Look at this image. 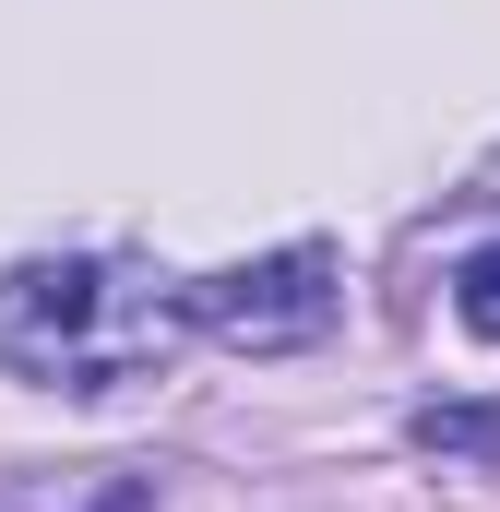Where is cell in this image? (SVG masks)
Masks as SVG:
<instances>
[{"label":"cell","mask_w":500,"mask_h":512,"mask_svg":"<svg viewBox=\"0 0 500 512\" xmlns=\"http://www.w3.org/2000/svg\"><path fill=\"white\" fill-rule=\"evenodd\" d=\"M417 453H500V405H417Z\"/></svg>","instance_id":"4"},{"label":"cell","mask_w":500,"mask_h":512,"mask_svg":"<svg viewBox=\"0 0 500 512\" xmlns=\"http://www.w3.org/2000/svg\"><path fill=\"white\" fill-rule=\"evenodd\" d=\"M0 512H143V477H24Z\"/></svg>","instance_id":"3"},{"label":"cell","mask_w":500,"mask_h":512,"mask_svg":"<svg viewBox=\"0 0 500 512\" xmlns=\"http://www.w3.org/2000/svg\"><path fill=\"white\" fill-rule=\"evenodd\" d=\"M346 310V251L334 239H286L262 262H227V274H191V334L239 346V358H298L322 346Z\"/></svg>","instance_id":"2"},{"label":"cell","mask_w":500,"mask_h":512,"mask_svg":"<svg viewBox=\"0 0 500 512\" xmlns=\"http://www.w3.org/2000/svg\"><path fill=\"white\" fill-rule=\"evenodd\" d=\"M453 322H465L477 346H500V239L453 262Z\"/></svg>","instance_id":"5"},{"label":"cell","mask_w":500,"mask_h":512,"mask_svg":"<svg viewBox=\"0 0 500 512\" xmlns=\"http://www.w3.org/2000/svg\"><path fill=\"white\" fill-rule=\"evenodd\" d=\"M191 346V286L131 251H36L0 274V370L48 393H131Z\"/></svg>","instance_id":"1"}]
</instances>
